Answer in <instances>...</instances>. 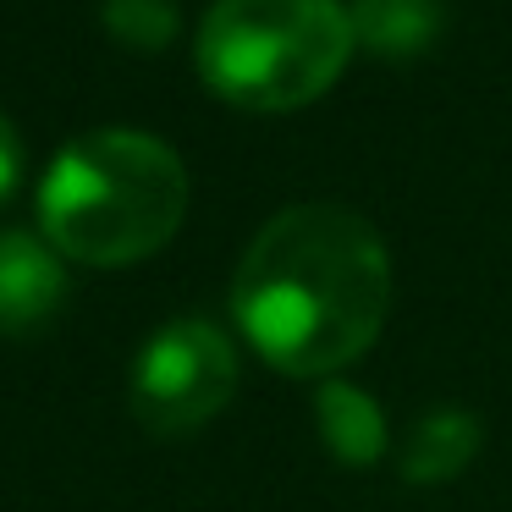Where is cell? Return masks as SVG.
<instances>
[{
    "label": "cell",
    "instance_id": "cell-1",
    "mask_svg": "<svg viewBox=\"0 0 512 512\" xmlns=\"http://www.w3.org/2000/svg\"><path fill=\"white\" fill-rule=\"evenodd\" d=\"M391 254L342 204H292L248 243L232 314L248 347L281 375H336L380 336Z\"/></svg>",
    "mask_w": 512,
    "mask_h": 512
},
{
    "label": "cell",
    "instance_id": "cell-2",
    "mask_svg": "<svg viewBox=\"0 0 512 512\" xmlns=\"http://www.w3.org/2000/svg\"><path fill=\"white\" fill-rule=\"evenodd\" d=\"M182 215L188 166L171 144L127 127L67 144L39 182V232L72 265H138L177 237Z\"/></svg>",
    "mask_w": 512,
    "mask_h": 512
},
{
    "label": "cell",
    "instance_id": "cell-3",
    "mask_svg": "<svg viewBox=\"0 0 512 512\" xmlns=\"http://www.w3.org/2000/svg\"><path fill=\"white\" fill-rule=\"evenodd\" d=\"M353 45L342 0H215L199 28V72L226 105L298 111L342 78Z\"/></svg>",
    "mask_w": 512,
    "mask_h": 512
},
{
    "label": "cell",
    "instance_id": "cell-4",
    "mask_svg": "<svg viewBox=\"0 0 512 512\" xmlns=\"http://www.w3.org/2000/svg\"><path fill=\"white\" fill-rule=\"evenodd\" d=\"M237 391V347L210 320H171L144 342L133 364V419L149 435H193L232 402Z\"/></svg>",
    "mask_w": 512,
    "mask_h": 512
},
{
    "label": "cell",
    "instance_id": "cell-5",
    "mask_svg": "<svg viewBox=\"0 0 512 512\" xmlns=\"http://www.w3.org/2000/svg\"><path fill=\"white\" fill-rule=\"evenodd\" d=\"M67 303V265L34 232H0V336H39Z\"/></svg>",
    "mask_w": 512,
    "mask_h": 512
},
{
    "label": "cell",
    "instance_id": "cell-6",
    "mask_svg": "<svg viewBox=\"0 0 512 512\" xmlns=\"http://www.w3.org/2000/svg\"><path fill=\"white\" fill-rule=\"evenodd\" d=\"M314 419H320V441L336 463L369 468L386 452V419H380L375 397L347 380H325V391L314 397Z\"/></svg>",
    "mask_w": 512,
    "mask_h": 512
},
{
    "label": "cell",
    "instance_id": "cell-7",
    "mask_svg": "<svg viewBox=\"0 0 512 512\" xmlns=\"http://www.w3.org/2000/svg\"><path fill=\"white\" fill-rule=\"evenodd\" d=\"M479 452V419L463 408H435L430 419L413 424L402 446V479L408 485H446L457 479Z\"/></svg>",
    "mask_w": 512,
    "mask_h": 512
},
{
    "label": "cell",
    "instance_id": "cell-8",
    "mask_svg": "<svg viewBox=\"0 0 512 512\" xmlns=\"http://www.w3.org/2000/svg\"><path fill=\"white\" fill-rule=\"evenodd\" d=\"M353 39L386 61H408L435 45L441 34V6L435 0H353Z\"/></svg>",
    "mask_w": 512,
    "mask_h": 512
},
{
    "label": "cell",
    "instance_id": "cell-9",
    "mask_svg": "<svg viewBox=\"0 0 512 512\" xmlns=\"http://www.w3.org/2000/svg\"><path fill=\"white\" fill-rule=\"evenodd\" d=\"M105 28L133 50H166L177 34V6L171 0H105Z\"/></svg>",
    "mask_w": 512,
    "mask_h": 512
},
{
    "label": "cell",
    "instance_id": "cell-10",
    "mask_svg": "<svg viewBox=\"0 0 512 512\" xmlns=\"http://www.w3.org/2000/svg\"><path fill=\"white\" fill-rule=\"evenodd\" d=\"M17 182H23V138H17V127L0 116V204L17 193Z\"/></svg>",
    "mask_w": 512,
    "mask_h": 512
}]
</instances>
